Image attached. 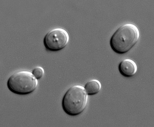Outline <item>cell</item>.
Masks as SVG:
<instances>
[{"label": "cell", "mask_w": 154, "mask_h": 127, "mask_svg": "<svg viewBox=\"0 0 154 127\" xmlns=\"http://www.w3.org/2000/svg\"><path fill=\"white\" fill-rule=\"evenodd\" d=\"M88 96L83 87L75 85L71 87L63 98L62 106L64 111L70 116L81 114L86 109Z\"/></svg>", "instance_id": "7a4b0ae2"}, {"label": "cell", "mask_w": 154, "mask_h": 127, "mask_svg": "<svg viewBox=\"0 0 154 127\" xmlns=\"http://www.w3.org/2000/svg\"><path fill=\"white\" fill-rule=\"evenodd\" d=\"M32 73L35 77L38 80L43 77L45 73L44 69L40 66H37L32 70Z\"/></svg>", "instance_id": "52a82bcc"}, {"label": "cell", "mask_w": 154, "mask_h": 127, "mask_svg": "<svg viewBox=\"0 0 154 127\" xmlns=\"http://www.w3.org/2000/svg\"><path fill=\"white\" fill-rule=\"evenodd\" d=\"M69 40L67 31L61 28H57L48 32L44 39L46 49L51 51H57L65 48Z\"/></svg>", "instance_id": "277c9868"}, {"label": "cell", "mask_w": 154, "mask_h": 127, "mask_svg": "<svg viewBox=\"0 0 154 127\" xmlns=\"http://www.w3.org/2000/svg\"><path fill=\"white\" fill-rule=\"evenodd\" d=\"M140 37L137 27L128 23L121 26L111 37L110 43L116 53L124 54L128 52L136 45Z\"/></svg>", "instance_id": "6da1fadb"}, {"label": "cell", "mask_w": 154, "mask_h": 127, "mask_svg": "<svg viewBox=\"0 0 154 127\" xmlns=\"http://www.w3.org/2000/svg\"><path fill=\"white\" fill-rule=\"evenodd\" d=\"M38 81L32 72L20 70L12 74L7 81L8 88L14 93L26 95L33 92L38 85Z\"/></svg>", "instance_id": "3957f363"}, {"label": "cell", "mask_w": 154, "mask_h": 127, "mask_svg": "<svg viewBox=\"0 0 154 127\" xmlns=\"http://www.w3.org/2000/svg\"><path fill=\"white\" fill-rule=\"evenodd\" d=\"M119 69L120 73L127 77H132L137 70L136 63L130 59H125L121 61L119 64Z\"/></svg>", "instance_id": "5b68a950"}, {"label": "cell", "mask_w": 154, "mask_h": 127, "mask_svg": "<svg viewBox=\"0 0 154 127\" xmlns=\"http://www.w3.org/2000/svg\"><path fill=\"white\" fill-rule=\"evenodd\" d=\"M88 95H94L98 93L102 87L100 82L96 79L88 81L84 87Z\"/></svg>", "instance_id": "8992f818"}]
</instances>
